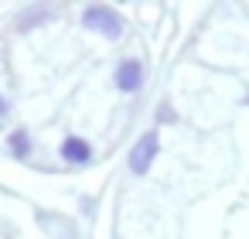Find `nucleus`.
Wrapping results in <instances>:
<instances>
[{"label": "nucleus", "instance_id": "1", "mask_svg": "<svg viewBox=\"0 0 249 239\" xmlns=\"http://www.w3.org/2000/svg\"><path fill=\"white\" fill-rule=\"evenodd\" d=\"M82 24L89 28V31H99V35H106V38H120L123 35V21L109 11V7H89L86 14H82Z\"/></svg>", "mask_w": 249, "mask_h": 239}, {"label": "nucleus", "instance_id": "2", "mask_svg": "<svg viewBox=\"0 0 249 239\" xmlns=\"http://www.w3.org/2000/svg\"><path fill=\"white\" fill-rule=\"evenodd\" d=\"M157 147H160L157 133H143V137L133 144V150H130V171H133V174H143V171L154 164V157H157Z\"/></svg>", "mask_w": 249, "mask_h": 239}, {"label": "nucleus", "instance_id": "3", "mask_svg": "<svg viewBox=\"0 0 249 239\" xmlns=\"http://www.w3.org/2000/svg\"><path fill=\"white\" fill-rule=\"evenodd\" d=\"M140 82H143V65H140L137 58H123L120 69H116V86H120L123 92H137Z\"/></svg>", "mask_w": 249, "mask_h": 239}, {"label": "nucleus", "instance_id": "4", "mask_svg": "<svg viewBox=\"0 0 249 239\" xmlns=\"http://www.w3.org/2000/svg\"><path fill=\"white\" fill-rule=\"evenodd\" d=\"M62 157H65L69 164H86V161L92 157V150H89V144H86L82 137H69V140L62 144Z\"/></svg>", "mask_w": 249, "mask_h": 239}, {"label": "nucleus", "instance_id": "5", "mask_svg": "<svg viewBox=\"0 0 249 239\" xmlns=\"http://www.w3.org/2000/svg\"><path fill=\"white\" fill-rule=\"evenodd\" d=\"M7 147H11V154H18V157H24L28 150H31V140H28V133H11V140H7Z\"/></svg>", "mask_w": 249, "mask_h": 239}, {"label": "nucleus", "instance_id": "6", "mask_svg": "<svg viewBox=\"0 0 249 239\" xmlns=\"http://www.w3.org/2000/svg\"><path fill=\"white\" fill-rule=\"evenodd\" d=\"M7 116V103H4V96H0V120Z\"/></svg>", "mask_w": 249, "mask_h": 239}]
</instances>
